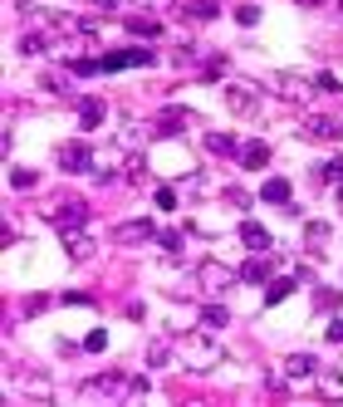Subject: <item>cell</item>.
I'll use <instances>...</instances> for the list:
<instances>
[{
    "instance_id": "obj_1",
    "label": "cell",
    "mask_w": 343,
    "mask_h": 407,
    "mask_svg": "<svg viewBox=\"0 0 343 407\" xmlns=\"http://www.w3.org/2000/svg\"><path fill=\"white\" fill-rule=\"evenodd\" d=\"M157 54L152 49H113V54H104V74H118V69H147Z\"/></svg>"
},
{
    "instance_id": "obj_2",
    "label": "cell",
    "mask_w": 343,
    "mask_h": 407,
    "mask_svg": "<svg viewBox=\"0 0 343 407\" xmlns=\"http://www.w3.org/2000/svg\"><path fill=\"white\" fill-rule=\"evenodd\" d=\"M157 231H152V221H123V226H113V241L118 245H137V241H152Z\"/></svg>"
},
{
    "instance_id": "obj_3",
    "label": "cell",
    "mask_w": 343,
    "mask_h": 407,
    "mask_svg": "<svg viewBox=\"0 0 343 407\" xmlns=\"http://www.w3.org/2000/svg\"><path fill=\"white\" fill-rule=\"evenodd\" d=\"M49 221L64 226V231H69V226H84V221H89V206H84V202H64V206L49 211Z\"/></svg>"
},
{
    "instance_id": "obj_4",
    "label": "cell",
    "mask_w": 343,
    "mask_h": 407,
    "mask_svg": "<svg viewBox=\"0 0 343 407\" xmlns=\"http://www.w3.org/2000/svg\"><path fill=\"white\" fill-rule=\"evenodd\" d=\"M59 167L64 172H89V147L84 142H64L59 147Z\"/></svg>"
},
{
    "instance_id": "obj_5",
    "label": "cell",
    "mask_w": 343,
    "mask_h": 407,
    "mask_svg": "<svg viewBox=\"0 0 343 407\" xmlns=\"http://www.w3.org/2000/svg\"><path fill=\"white\" fill-rule=\"evenodd\" d=\"M104 118H108V103L104 99H84L79 103V128H84V133H94Z\"/></svg>"
},
{
    "instance_id": "obj_6",
    "label": "cell",
    "mask_w": 343,
    "mask_h": 407,
    "mask_svg": "<svg viewBox=\"0 0 343 407\" xmlns=\"http://www.w3.org/2000/svg\"><path fill=\"white\" fill-rule=\"evenodd\" d=\"M265 162H270V142H260V138H255V142H245V147H240V167L260 172Z\"/></svg>"
},
{
    "instance_id": "obj_7",
    "label": "cell",
    "mask_w": 343,
    "mask_h": 407,
    "mask_svg": "<svg viewBox=\"0 0 343 407\" xmlns=\"http://www.w3.org/2000/svg\"><path fill=\"white\" fill-rule=\"evenodd\" d=\"M240 280H250V285H270V260H265V250H255V260L240 265Z\"/></svg>"
},
{
    "instance_id": "obj_8",
    "label": "cell",
    "mask_w": 343,
    "mask_h": 407,
    "mask_svg": "<svg viewBox=\"0 0 343 407\" xmlns=\"http://www.w3.org/2000/svg\"><path fill=\"white\" fill-rule=\"evenodd\" d=\"M304 133H309V138H319V142H334V138H339V123H334V118H324V113H314V118L304 123Z\"/></svg>"
},
{
    "instance_id": "obj_9",
    "label": "cell",
    "mask_w": 343,
    "mask_h": 407,
    "mask_svg": "<svg viewBox=\"0 0 343 407\" xmlns=\"http://www.w3.org/2000/svg\"><path fill=\"white\" fill-rule=\"evenodd\" d=\"M226 103H230V113H255V94L245 84H226Z\"/></svg>"
},
{
    "instance_id": "obj_10",
    "label": "cell",
    "mask_w": 343,
    "mask_h": 407,
    "mask_svg": "<svg viewBox=\"0 0 343 407\" xmlns=\"http://www.w3.org/2000/svg\"><path fill=\"white\" fill-rule=\"evenodd\" d=\"M240 241H245L250 250H270V231H265L260 221H245V226H240Z\"/></svg>"
},
{
    "instance_id": "obj_11",
    "label": "cell",
    "mask_w": 343,
    "mask_h": 407,
    "mask_svg": "<svg viewBox=\"0 0 343 407\" xmlns=\"http://www.w3.org/2000/svg\"><path fill=\"white\" fill-rule=\"evenodd\" d=\"M260 202L289 206V182H285V177H270V182H265V187H260Z\"/></svg>"
},
{
    "instance_id": "obj_12",
    "label": "cell",
    "mask_w": 343,
    "mask_h": 407,
    "mask_svg": "<svg viewBox=\"0 0 343 407\" xmlns=\"http://www.w3.org/2000/svg\"><path fill=\"white\" fill-rule=\"evenodd\" d=\"M127 30H132V35H142V40H157V35H162V25H157V20H147V15H127Z\"/></svg>"
},
{
    "instance_id": "obj_13",
    "label": "cell",
    "mask_w": 343,
    "mask_h": 407,
    "mask_svg": "<svg viewBox=\"0 0 343 407\" xmlns=\"http://www.w3.org/2000/svg\"><path fill=\"white\" fill-rule=\"evenodd\" d=\"M314 368H319V363H314L309 353H294V358L285 363V373H289V378H314Z\"/></svg>"
},
{
    "instance_id": "obj_14",
    "label": "cell",
    "mask_w": 343,
    "mask_h": 407,
    "mask_svg": "<svg viewBox=\"0 0 343 407\" xmlns=\"http://www.w3.org/2000/svg\"><path fill=\"white\" fill-rule=\"evenodd\" d=\"M182 128H187V113H182V108H167V113L157 118V133H182Z\"/></svg>"
},
{
    "instance_id": "obj_15",
    "label": "cell",
    "mask_w": 343,
    "mask_h": 407,
    "mask_svg": "<svg viewBox=\"0 0 343 407\" xmlns=\"http://www.w3.org/2000/svg\"><path fill=\"white\" fill-rule=\"evenodd\" d=\"M206 147H211L216 157H230V152H240V142H235V138H226V133H211V138H206Z\"/></svg>"
},
{
    "instance_id": "obj_16",
    "label": "cell",
    "mask_w": 343,
    "mask_h": 407,
    "mask_svg": "<svg viewBox=\"0 0 343 407\" xmlns=\"http://www.w3.org/2000/svg\"><path fill=\"white\" fill-rule=\"evenodd\" d=\"M118 388H123L118 373H104V378H89V383H84V393H118Z\"/></svg>"
},
{
    "instance_id": "obj_17",
    "label": "cell",
    "mask_w": 343,
    "mask_h": 407,
    "mask_svg": "<svg viewBox=\"0 0 343 407\" xmlns=\"http://www.w3.org/2000/svg\"><path fill=\"white\" fill-rule=\"evenodd\" d=\"M64 250H69L74 260H84V255H89L94 245H89V236H74V231H64Z\"/></svg>"
},
{
    "instance_id": "obj_18",
    "label": "cell",
    "mask_w": 343,
    "mask_h": 407,
    "mask_svg": "<svg viewBox=\"0 0 343 407\" xmlns=\"http://www.w3.org/2000/svg\"><path fill=\"white\" fill-rule=\"evenodd\" d=\"M294 295V280H275V285H265V305H280V300H289Z\"/></svg>"
},
{
    "instance_id": "obj_19",
    "label": "cell",
    "mask_w": 343,
    "mask_h": 407,
    "mask_svg": "<svg viewBox=\"0 0 343 407\" xmlns=\"http://www.w3.org/2000/svg\"><path fill=\"white\" fill-rule=\"evenodd\" d=\"M182 15H187V20H216V0H197V5H187Z\"/></svg>"
},
{
    "instance_id": "obj_20",
    "label": "cell",
    "mask_w": 343,
    "mask_h": 407,
    "mask_svg": "<svg viewBox=\"0 0 343 407\" xmlns=\"http://www.w3.org/2000/svg\"><path fill=\"white\" fill-rule=\"evenodd\" d=\"M201 324H206V329H226V309H221V305H211L206 314H201Z\"/></svg>"
},
{
    "instance_id": "obj_21",
    "label": "cell",
    "mask_w": 343,
    "mask_h": 407,
    "mask_svg": "<svg viewBox=\"0 0 343 407\" xmlns=\"http://www.w3.org/2000/svg\"><path fill=\"white\" fill-rule=\"evenodd\" d=\"M304 241H314V245H324V241H329V226H324V221H309V231H304Z\"/></svg>"
},
{
    "instance_id": "obj_22",
    "label": "cell",
    "mask_w": 343,
    "mask_h": 407,
    "mask_svg": "<svg viewBox=\"0 0 343 407\" xmlns=\"http://www.w3.org/2000/svg\"><path fill=\"white\" fill-rule=\"evenodd\" d=\"M84 348H89V353H104V348H108V334H104V329H94V334L84 339Z\"/></svg>"
},
{
    "instance_id": "obj_23",
    "label": "cell",
    "mask_w": 343,
    "mask_h": 407,
    "mask_svg": "<svg viewBox=\"0 0 343 407\" xmlns=\"http://www.w3.org/2000/svg\"><path fill=\"white\" fill-rule=\"evenodd\" d=\"M314 305L324 309V314H329V309H339V290H319V295H314Z\"/></svg>"
},
{
    "instance_id": "obj_24",
    "label": "cell",
    "mask_w": 343,
    "mask_h": 407,
    "mask_svg": "<svg viewBox=\"0 0 343 407\" xmlns=\"http://www.w3.org/2000/svg\"><path fill=\"white\" fill-rule=\"evenodd\" d=\"M157 206H162V211H177V192H172V187H157Z\"/></svg>"
},
{
    "instance_id": "obj_25",
    "label": "cell",
    "mask_w": 343,
    "mask_h": 407,
    "mask_svg": "<svg viewBox=\"0 0 343 407\" xmlns=\"http://www.w3.org/2000/svg\"><path fill=\"white\" fill-rule=\"evenodd\" d=\"M10 187H35V172H25V167H15V172H10Z\"/></svg>"
},
{
    "instance_id": "obj_26",
    "label": "cell",
    "mask_w": 343,
    "mask_h": 407,
    "mask_svg": "<svg viewBox=\"0 0 343 407\" xmlns=\"http://www.w3.org/2000/svg\"><path fill=\"white\" fill-rule=\"evenodd\" d=\"M314 89H324V94H339L343 84H339V79H334V74H319V79H314Z\"/></svg>"
},
{
    "instance_id": "obj_27",
    "label": "cell",
    "mask_w": 343,
    "mask_h": 407,
    "mask_svg": "<svg viewBox=\"0 0 343 407\" xmlns=\"http://www.w3.org/2000/svg\"><path fill=\"white\" fill-rule=\"evenodd\" d=\"M235 20H240V25H255V20H260V10H255V5H240V10H235Z\"/></svg>"
},
{
    "instance_id": "obj_28",
    "label": "cell",
    "mask_w": 343,
    "mask_h": 407,
    "mask_svg": "<svg viewBox=\"0 0 343 407\" xmlns=\"http://www.w3.org/2000/svg\"><path fill=\"white\" fill-rule=\"evenodd\" d=\"M157 241H162V250H182V236H177V231H162Z\"/></svg>"
},
{
    "instance_id": "obj_29",
    "label": "cell",
    "mask_w": 343,
    "mask_h": 407,
    "mask_svg": "<svg viewBox=\"0 0 343 407\" xmlns=\"http://www.w3.org/2000/svg\"><path fill=\"white\" fill-rule=\"evenodd\" d=\"M324 177H329V182H343V157H334V162L324 167Z\"/></svg>"
},
{
    "instance_id": "obj_30",
    "label": "cell",
    "mask_w": 343,
    "mask_h": 407,
    "mask_svg": "<svg viewBox=\"0 0 343 407\" xmlns=\"http://www.w3.org/2000/svg\"><path fill=\"white\" fill-rule=\"evenodd\" d=\"M329 344H343V319H334V324H329Z\"/></svg>"
},
{
    "instance_id": "obj_31",
    "label": "cell",
    "mask_w": 343,
    "mask_h": 407,
    "mask_svg": "<svg viewBox=\"0 0 343 407\" xmlns=\"http://www.w3.org/2000/svg\"><path fill=\"white\" fill-rule=\"evenodd\" d=\"M299 5H319V0H299Z\"/></svg>"
},
{
    "instance_id": "obj_32",
    "label": "cell",
    "mask_w": 343,
    "mask_h": 407,
    "mask_svg": "<svg viewBox=\"0 0 343 407\" xmlns=\"http://www.w3.org/2000/svg\"><path fill=\"white\" fill-rule=\"evenodd\" d=\"M339 202H343V182H339Z\"/></svg>"
}]
</instances>
